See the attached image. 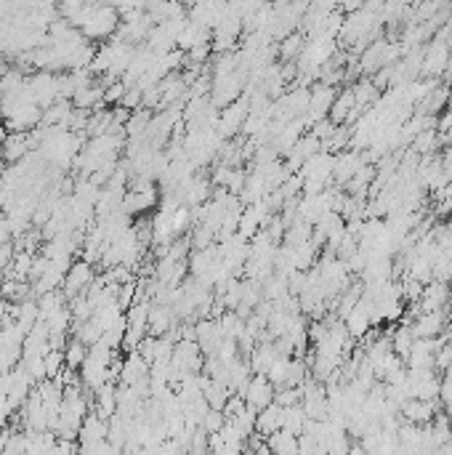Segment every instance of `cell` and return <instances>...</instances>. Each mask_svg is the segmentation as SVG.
<instances>
[{"label":"cell","instance_id":"cell-9","mask_svg":"<svg viewBox=\"0 0 452 455\" xmlns=\"http://www.w3.org/2000/svg\"><path fill=\"white\" fill-rule=\"evenodd\" d=\"M173 317H176V311L170 306H149V333H152V338L166 333Z\"/></svg>","mask_w":452,"mask_h":455},{"label":"cell","instance_id":"cell-7","mask_svg":"<svg viewBox=\"0 0 452 455\" xmlns=\"http://www.w3.org/2000/svg\"><path fill=\"white\" fill-rule=\"evenodd\" d=\"M91 413H96L104 421H110L112 415H117V386L112 381L96 388V405H93Z\"/></svg>","mask_w":452,"mask_h":455},{"label":"cell","instance_id":"cell-5","mask_svg":"<svg viewBox=\"0 0 452 455\" xmlns=\"http://www.w3.org/2000/svg\"><path fill=\"white\" fill-rule=\"evenodd\" d=\"M33 152V144H30V134H8L6 142H3V152L0 157L11 166H19L24 157Z\"/></svg>","mask_w":452,"mask_h":455},{"label":"cell","instance_id":"cell-6","mask_svg":"<svg viewBox=\"0 0 452 455\" xmlns=\"http://www.w3.org/2000/svg\"><path fill=\"white\" fill-rule=\"evenodd\" d=\"M277 432H282V408H279L277 402H272L269 408H264V410L255 415V434H258L261 439H269V437Z\"/></svg>","mask_w":452,"mask_h":455},{"label":"cell","instance_id":"cell-15","mask_svg":"<svg viewBox=\"0 0 452 455\" xmlns=\"http://www.w3.org/2000/svg\"><path fill=\"white\" fill-rule=\"evenodd\" d=\"M447 288H450V296H452V277H450V285H447Z\"/></svg>","mask_w":452,"mask_h":455},{"label":"cell","instance_id":"cell-4","mask_svg":"<svg viewBox=\"0 0 452 455\" xmlns=\"http://www.w3.org/2000/svg\"><path fill=\"white\" fill-rule=\"evenodd\" d=\"M436 405H439V402L407 400L399 408V413H402L405 423H410V426H429V423L434 421V415H436Z\"/></svg>","mask_w":452,"mask_h":455},{"label":"cell","instance_id":"cell-8","mask_svg":"<svg viewBox=\"0 0 452 455\" xmlns=\"http://www.w3.org/2000/svg\"><path fill=\"white\" fill-rule=\"evenodd\" d=\"M86 359H88V346L83 344L80 338H69L64 346V365L66 370H72V373H78L80 367L86 365Z\"/></svg>","mask_w":452,"mask_h":455},{"label":"cell","instance_id":"cell-2","mask_svg":"<svg viewBox=\"0 0 452 455\" xmlns=\"http://www.w3.org/2000/svg\"><path fill=\"white\" fill-rule=\"evenodd\" d=\"M91 282H93V267H91L88 261H75L64 277V296L66 299H75L80 293H86Z\"/></svg>","mask_w":452,"mask_h":455},{"label":"cell","instance_id":"cell-12","mask_svg":"<svg viewBox=\"0 0 452 455\" xmlns=\"http://www.w3.org/2000/svg\"><path fill=\"white\" fill-rule=\"evenodd\" d=\"M423 64H426V67H423V72H429V75H434V72H441V69H444V64H447V45L436 40V45H431L429 56L423 59Z\"/></svg>","mask_w":452,"mask_h":455},{"label":"cell","instance_id":"cell-13","mask_svg":"<svg viewBox=\"0 0 452 455\" xmlns=\"http://www.w3.org/2000/svg\"><path fill=\"white\" fill-rule=\"evenodd\" d=\"M298 48H301V38L298 35H293V38H285V43H282V56H293L298 54Z\"/></svg>","mask_w":452,"mask_h":455},{"label":"cell","instance_id":"cell-1","mask_svg":"<svg viewBox=\"0 0 452 455\" xmlns=\"http://www.w3.org/2000/svg\"><path fill=\"white\" fill-rule=\"evenodd\" d=\"M243 400L248 408H253L255 413H261L264 408H269L274 402V386L269 384L266 376H253L248 388L243 391Z\"/></svg>","mask_w":452,"mask_h":455},{"label":"cell","instance_id":"cell-10","mask_svg":"<svg viewBox=\"0 0 452 455\" xmlns=\"http://www.w3.org/2000/svg\"><path fill=\"white\" fill-rule=\"evenodd\" d=\"M266 444H269L272 455H298V437L290 432L272 434V437L266 439Z\"/></svg>","mask_w":452,"mask_h":455},{"label":"cell","instance_id":"cell-3","mask_svg":"<svg viewBox=\"0 0 452 455\" xmlns=\"http://www.w3.org/2000/svg\"><path fill=\"white\" fill-rule=\"evenodd\" d=\"M107 434H110V421L99 418L96 413H88L86 421H83V426H80L78 447H91V444L107 442Z\"/></svg>","mask_w":452,"mask_h":455},{"label":"cell","instance_id":"cell-14","mask_svg":"<svg viewBox=\"0 0 452 455\" xmlns=\"http://www.w3.org/2000/svg\"><path fill=\"white\" fill-rule=\"evenodd\" d=\"M8 322H11V304L0 299V330H3Z\"/></svg>","mask_w":452,"mask_h":455},{"label":"cell","instance_id":"cell-11","mask_svg":"<svg viewBox=\"0 0 452 455\" xmlns=\"http://www.w3.org/2000/svg\"><path fill=\"white\" fill-rule=\"evenodd\" d=\"M306 413H303V408L301 405H293V408H282V432H290L296 434V437H301L303 434V429H306Z\"/></svg>","mask_w":452,"mask_h":455}]
</instances>
